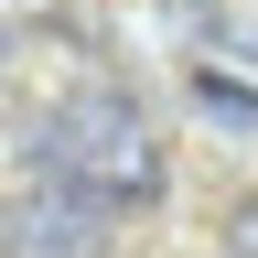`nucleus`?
Returning <instances> with one entry per match:
<instances>
[{
    "mask_svg": "<svg viewBox=\"0 0 258 258\" xmlns=\"http://www.w3.org/2000/svg\"><path fill=\"white\" fill-rule=\"evenodd\" d=\"M22 161L64 194H86L97 215H151L161 194H172V151H161V129L140 118V97L129 86H76L64 108H43V129L22 140Z\"/></svg>",
    "mask_w": 258,
    "mask_h": 258,
    "instance_id": "nucleus-1",
    "label": "nucleus"
},
{
    "mask_svg": "<svg viewBox=\"0 0 258 258\" xmlns=\"http://www.w3.org/2000/svg\"><path fill=\"white\" fill-rule=\"evenodd\" d=\"M247 54H258V43H247Z\"/></svg>",
    "mask_w": 258,
    "mask_h": 258,
    "instance_id": "nucleus-7",
    "label": "nucleus"
},
{
    "mask_svg": "<svg viewBox=\"0 0 258 258\" xmlns=\"http://www.w3.org/2000/svg\"><path fill=\"white\" fill-rule=\"evenodd\" d=\"M194 108H205L226 140H258V86L237 76V64H194Z\"/></svg>",
    "mask_w": 258,
    "mask_h": 258,
    "instance_id": "nucleus-3",
    "label": "nucleus"
},
{
    "mask_svg": "<svg viewBox=\"0 0 258 258\" xmlns=\"http://www.w3.org/2000/svg\"><path fill=\"white\" fill-rule=\"evenodd\" d=\"M97 215L86 194L64 183H32V194H0V258H97Z\"/></svg>",
    "mask_w": 258,
    "mask_h": 258,
    "instance_id": "nucleus-2",
    "label": "nucleus"
},
{
    "mask_svg": "<svg viewBox=\"0 0 258 258\" xmlns=\"http://www.w3.org/2000/svg\"><path fill=\"white\" fill-rule=\"evenodd\" d=\"M0 54H11V32H0Z\"/></svg>",
    "mask_w": 258,
    "mask_h": 258,
    "instance_id": "nucleus-6",
    "label": "nucleus"
},
{
    "mask_svg": "<svg viewBox=\"0 0 258 258\" xmlns=\"http://www.w3.org/2000/svg\"><path fill=\"white\" fill-rule=\"evenodd\" d=\"M161 22H172L183 43H237V22H226V0H161Z\"/></svg>",
    "mask_w": 258,
    "mask_h": 258,
    "instance_id": "nucleus-4",
    "label": "nucleus"
},
{
    "mask_svg": "<svg viewBox=\"0 0 258 258\" xmlns=\"http://www.w3.org/2000/svg\"><path fill=\"white\" fill-rule=\"evenodd\" d=\"M215 258H258V194H237V205H226V226H215Z\"/></svg>",
    "mask_w": 258,
    "mask_h": 258,
    "instance_id": "nucleus-5",
    "label": "nucleus"
}]
</instances>
